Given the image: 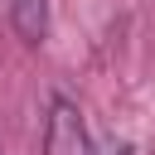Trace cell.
<instances>
[{"label":"cell","mask_w":155,"mask_h":155,"mask_svg":"<svg viewBox=\"0 0 155 155\" xmlns=\"http://www.w3.org/2000/svg\"><path fill=\"white\" fill-rule=\"evenodd\" d=\"M92 155H136V150H131V145H116V140H111L107 150H92Z\"/></svg>","instance_id":"3957f363"},{"label":"cell","mask_w":155,"mask_h":155,"mask_svg":"<svg viewBox=\"0 0 155 155\" xmlns=\"http://www.w3.org/2000/svg\"><path fill=\"white\" fill-rule=\"evenodd\" d=\"M44 155H92L87 121H82L78 102L63 92H53L48 111H44Z\"/></svg>","instance_id":"6da1fadb"},{"label":"cell","mask_w":155,"mask_h":155,"mask_svg":"<svg viewBox=\"0 0 155 155\" xmlns=\"http://www.w3.org/2000/svg\"><path fill=\"white\" fill-rule=\"evenodd\" d=\"M10 24L24 44H44L48 34V0H10Z\"/></svg>","instance_id":"7a4b0ae2"}]
</instances>
